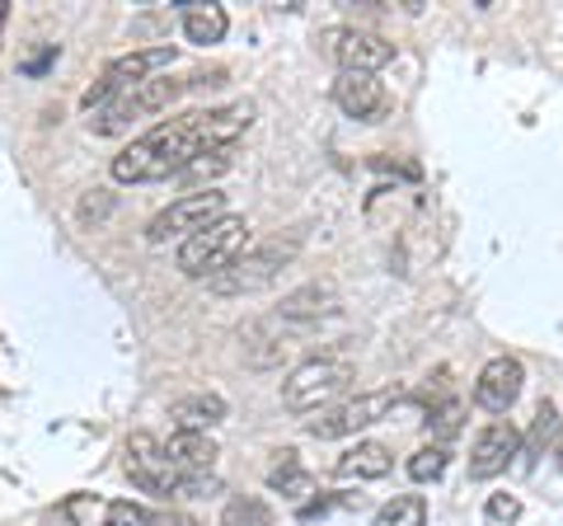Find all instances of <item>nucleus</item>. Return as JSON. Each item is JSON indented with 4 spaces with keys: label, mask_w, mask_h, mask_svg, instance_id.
Masks as SVG:
<instances>
[{
    "label": "nucleus",
    "mask_w": 563,
    "mask_h": 526,
    "mask_svg": "<svg viewBox=\"0 0 563 526\" xmlns=\"http://www.w3.org/2000/svg\"><path fill=\"white\" fill-rule=\"evenodd\" d=\"M339 287L333 283H306V287H296L282 296V306H277V320H287V325H320L329 320V315H339Z\"/></svg>",
    "instance_id": "obj_14"
},
{
    "label": "nucleus",
    "mask_w": 563,
    "mask_h": 526,
    "mask_svg": "<svg viewBox=\"0 0 563 526\" xmlns=\"http://www.w3.org/2000/svg\"><path fill=\"white\" fill-rule=\"evenodd\" d=\"M432 424H437V432H442V437H451L455 428H461V405H442Z\"/></svg>",
    "instance_id": "obj_27"
},
{
    "label": "nucleus",
    "mask_w": 563,
    "mask_h": 526,
    "mask_svg": "<svg viewBox=\"0 0 563 526\" xmlns=\"http://www.w3.org/2000/svg\"><path fill=\"white\" fill-rule=\"evenodd\" d=\"M347 385H352V362L314 358V362H301L287 381H282V405L291 414H320L347 391Z\"/></svg>",
    "instance_id": "obj_4"
},
{
    "label": "nucleus",
    "mask_w": 563,
    "mask_h": 526,
    "mask_svg": "<svg viewBox=\"0 0 563 526\" xmlns=\"http://www.w3.org/2000/svg\"><path fill=\"white\" fill-rule=\"evenodd\" d=\"M446 465H451V451H446L442 442L418 447V451L409 456V480H413V484H432V480L446 475Z\"/></svg>",
    "instance_id": "obj_21"
},
{
    "label": "nucleus",
    "mask_w": 563,
    "mask_h": 526,
    "mask_svg": "<svg viewBox=\"0 0 563 526\" xmlns=\"http://www.w3.org/2000/svg\"><path fill=\"white\" fill-rule=\"evenodd\" d=\"M221 217H231V207H225V193H184V198H174L161 217H155L146 226V240L151 244H165V240H188V235H198L207 231L211 221H221Z\"/></svg>",
    "instance_id": "obj_8"
},
{
    "label": "nucleus",
    "mask_w": 563,
    "mask_h": 526,
    "mask_svg": "<svg viewBox=\"0 0 563 526\" xmlns=\"http://www.w3.org/2000/svg\"><path fill=\"white\" fill-rule=\"evenodd\" d=\"M521 385H526V366L517 358H493L479 372V381H474V405L488 414H507L517 405Z\"/></svg>",
    "instance_id": "obj_11"
},
{
    "label": "nucleus",
    "mask_w": 563,
    "mask_h": 526,
    "mask_svg": "<svg viewBox=\"0 0 563 526\" xmlns=\"http://www.w3.org/2000/svg\"><path fill=\"white\" fill-rule=\"evenodd\" d=\"M174 57H179V47H169V43H155V47H136V52H128V57L109 62V72H103V76L90 85V90L80 95V109L99 113V109H103V103H109L113 95L132 90V85H146V80H155L161 72H169V66H174Z\"/></svg>",
    "instance_id": "obj_6"
},
{
    "label": "nucleus",
    "mask_w": 563,
    "mask_h": 526,
    "mask_svg": "<svg viewBox=\"0 0 563 526\" xmlns=\"http://www.w3.org/2000/svg\"><path fill=\"white\" fill-rule=\"evenodd\" d=\"M103 526H151V513L132 498H113L103 507Z\"/></svg>",
    "instance_id": "obj_22"
},
{
    "label": "nucleus",
    "mask_w": 563,
    "mask_h": 526,
    "mask_svg": "<svg viewBox=\"0 0 563 526\" xmlns=\"http://www.w3.org/2000/svg\"><path fill=\"white\" fill-rule=\"evenodd\" d=\"M399 405V391L395 385H380V391H362L352 399H339V405L320 409V418H306V432L320 437V442H339V437H357L362 428L380 424L385 414Z\"/></svg>",
    "instance_id": "obj_7"
},
{
    "label": "nucleus",
    "mask_w": 563,
    "mask_h": 526,
    "mask_svg": "<svg viewBox=\"0 0 563 526\" xmlns=\"http://www.w3.org/2000/svg\"><path fill=\"white\" fill-rule=\"evenodd\" d=\"M282 461L268 470V484L277 489V494H287V498H301V494H310V475L301 465H296V451H277Z\"/></svg>",
    "instance_id": "obj_20"
},
{
    "label": "nucleus",
    "mask_w": 563,
    "mask_h": 526,
    "mask_svg": "<svg viewBox=\"0 0 563 526\" xmlns=\"http://www.w3.org/2000/svg\"><path fill=\"white\" fill-rule=\"evenodd\" d=\"M128 475H132V484L136 489H146V494H155V498H184V480L188 475H179L165 456H161V442H155L151 432H132L128 437Z\"/></svg>",
    "instance_id": "obj_9"
},
{
    "label": "nucleus",
    "mask_w": 563,
    "mask_h": 526,
    "mask_svg": "<svg viewBox=\"0 0 563 526\" xmlns=\"http://www.w3.org/2000/svg\"><path fill=\"white\" fill-rule=\"evenodd\" d=\"M5 24H10V0H0V39H5Z\"/></svg>",
    "instance_id": "obj_29"
},
{
    "label": "nucleus",
    "mask_w": 563,
    "mask_h": 526,
    "mask_svg": "<svg viewBox=\"0 0 563 526\" xmlns=\"http://www.w3.org/2000/svg\"><path fill=\"white\" fill-rule=\"evenodd\" d=\"M333 103L357 122H376L385 113V85L372 72H339V80H333Z\"/></svg>",
    "instance_id": "obj_13"
},
{
    "label": "nucleus",
    "mask_w": 563,
    "mask_h": 526,
    "mask_svg": "<svg viewBox=\"0 0 563 526\" xmlns=\"http://www.w3.org/2000/svg\"><path fill=\"white\" fill-rule=\"evenodd\" d=\"M517 451H521V432H517L512 424H488L479 437H474L470 480H493V475H503V470L517 461Z\"/></svg>",
    "instance_id": "obj_12"
},
{
    "label": "nucleus",
    "mask_w": 563,
    "mask_h": 526,
    "mask_svg": "<svg viewBox=\"0 0 563 526\" xmlns=\"http://www.w3.org/2000/svg\"><path fill=\"white\" fill-rule=\"evenodd\" d=\"M161 456L179 470V475H211V465H217L221 451L207 432H174L169 442H161Z\"/></svg>",
    "instance_id": "obj_15"
},
{
    "label": "nucleus",
    "mask_w": 563,
    "mask_h": 526,
    "mask_svg": "<svg viewBox=\"0 0 563 526\" xmlns=\"http://www.w3.org/2000/svg\"><path fill=\"white\" fill-rule=\"evenodd\" d=\"M484 517H488L493 526H512V522L521 517V498H517V494H493V498L484 503Z\"/></svg>",
    "instance_id": "obj_25"
},
{
    "label": "nucleus",
    "mask_w": 563,
    "mask_h": 526,
    "mask_svg": "<svg viewBox=\"0 0 563 526\" xmlns=\"http://www.w3.org/2000/svg\"><path fill=\"white\" fill-rule=\"evenodd\" d=\"M250 250V221L244 217H221V221H211L207 231L198 235H188L179 244V273L184 277H202V283H211L217 273H225L231 263Z\"/></svg>",
    "instance_id": "obj_2"
},
{
    "label": "nucleus",
    "mask_w": 563,
    "mask_h": 526,
    "mask_svg": "<svg viewBox=\"0 0 563 526\" xmlns=\"http://www.w3.org/2000/svg\"><path fill=\"white\" fill-rule=\"evenodd\" d=\"M225 169H231V155H225V151H207L192 165H184V179H217V174H225Z\"/></svg>",
    "instance_id": "obj_24"
},
{
    "label": "nucleus",
    "mask_w": 563,
    "mask_h": 526,
    "mask_svg": "<svg viewBox=\"0 0 563 526\" xmlns=\"http://www.w3.org/2000/svg\"><path fill=\"white\" fill-rule=\"evenodd\" d=\"M296 254H301V240L296 235H287V240H263V244H254V250H244L231 269L225 273H217L211 277V292L217 296H250V292H263V287H273L282 273L296 263Z\"/></svg>",
    "instance_id": "obj_3"
},
{
    "label": "nucleus",
    "mask_w": 563,
    "mask_h": 526,
    "mask_svg": "<svg viewBox=\"0 0 563 526\" xmlns=\"http://www.w3.org/2000/svg\"><path fill=\"white\" fill-rule=\"evenodd\" d=\"M179 10H184V39L198 47L221 43L225 29H231V14L221 6H207V0H179Z\"/></svg>",
    "instance_id": "obj_18"
},
{
    "label": "nucleus",
    "mask_w": 563,
    "mask_h": 526,
    "mask_svg": "<svg viewBox=\"0 0 563 526\" xmlns=\"http://www.w3.org/2000/svg\"><path fill=\"white\" fill-rule=\"evenodd\" d=\"M221 522H225V526H268V507H263V503H244V498H235V503H225Z\"/></svg>",
    "instance_id": "obj_23"
},
{
    "label": "nucleus",
    "mask_w": 563,
    "mask_h": 526,
    "mask_svg": "<svg viewBox=\"0 0 563 526\" xmlns=\"http://www.w3.org/2000/svg\"><path fill=\"white\" fill-rule=\"evenodd\" d=\"M47 526H76V522H70V507H57V513L47 517Z\"/></svg>",
    "instance_id": "obj_28"
},
{
    "label": "nucleus",
    "mask_w": 563,
    "mask_h": 526,
    "mask_svg": "<svg viewBox=\"0 0 563 526\" xmlns=\"http://www.w3.org/2000/svg\"><path fill=\"white\" fill-rule=\"evenodd\" d=\"M324 52L339 62V72H380V66L395 62V43H385L380 33L372 29H357V24H343V29H329L324 33Z\"/></svg>",
    "instance_id": "obj_10"
},
{
    "label": "nucleus",
    "mask_w": 563,
    "mask_h": 526,
    "mask_svg": "<svg viewBox=\"0 0 563 526\" xmlns=\"http://www.w3.org/2000/svg\"><path fill=\"white\" fill-rule=\"evenodd\" d=\"M169 424L174 432H211L217 424H225V399L221 395H184L169 405Z\"/></svg>",
    "instance_id": "obj_16"
},
{
    "label": "nucleus",
    "mask_w": 563,
    "mask_h": 526,
    "mask_svg": "<svg viewBox=\"0 0 563 526\" xmlns=\"http://www.w3.org/2000/svg\"><path fill=\"white\" fill-rule=\"evenodd\" d=\"M376 526H428V503L418 494H399L376 513Z\"/></svg>",
    "instance_id": "obj_19"
},
{
    "label": "nucleus",
    "mask_w": 563,
    "mask_h": 526,
    "mask_svg": "<svg viewBox=\"0 0 563 526\" xmlns=\"http://www.w3.org/2000/svg\"><path fill=\"white\" fill-rule=\"evenodd\" d=\"M184 90H188V80H161V76L146 80V85H132V90L113 95V99L90 118V132H99V136H122V132H132V122L169 109V103L179 99Z\"/></svg>",
    "instance_id": "obj_5"
},
{
    "label": "nucleus",
    "mask_w": 563,
    "mask_h": 526,
    "mask_svg": "<svg viewBox=\"0 0 563 526\" xmlns=\"http://www.w3.org/2000/svg\"><path fill=\"white\" fill-rule=\"evenodd\" d=\"M57 57H62V47H57V43H43L38 52H29V57L20 62V72H24V76H43V72H47V66L57 62Z\"/></svg>",
    "instance_id": "obj_26"
},
{
    "label": "nucleus",
    "mask_w": 563,
    "mask_h": 526,
    "mask_svg": "<svg viewBox=\"0 0 563 526\" xmlns=\"http://www.w3.org/2000/svg\"><path fill=\"white\" fill-rule=\"evenodd\" d=\"M254 122V103H225V109L184 113L169 122H155L146 136H136L128 151L113 155V179L118 184H161L169 174H184L207 151H231Z\"/></svg>",
    "instance_id": "obj_1"
},
{
    "label": "nucleus",
    "mask_w": 563,
    "mask_h": 526,
    "mask_svg": "<svg viewBox=\"0 0 563 526\" xmlns=\"http://www.w3.org/2000/svg\"><path fill=\"white\" fill-rule=\"evenodd\" d=\"M390 465H395L390 447H380V442H357V447H347V451L339 456L333 475H339V480H385V475H390Z\"/></svg>",
    "instance_id": "obj_17"
}]
</instances>
